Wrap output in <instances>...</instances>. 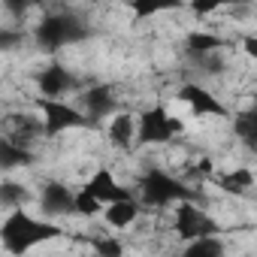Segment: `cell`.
<instances>
[{"label":"cell","instance_id":"277c9868","mask_svg":"<svg viewBox=\"0 0 257 257\" xmlns=\"http://www.w3.org/2000/svg\"><path fill=\"white\" fill-rule=\"evenodd\" d=\"M230 248H227V236H203V239H194V242H185L179 245L176 257H227Z\"/></svg>","mask_w":257,"mask_h":257},{"label":"cell","instance_id":"7a4b0ae2","mask_svg":"<svg viewBox=\"0 0 257 257\" xmlns=\"http://www.w3.org/2000/svg\"><path fill=\"white\" fill-rule=\"evenodd\" d=\"M97 134L103 137V146L112 149V155H134V149H137V112L118 109L115 115H109L100 124Z\"/></svg>","mask_w":257,"mask_h":257},{"label":"cell","instance_id":"3957f363","mask_svg":"<svg viewBox=\"0 0 257 257\" xmlns=\"http://www.w3.org/2000/svg\"><path fill=\"white\" fill-rule=\"evenodd\" d=\"M140 215H143V206H140L137 200H121V203H109V206H103L97 218H100V224H103L109 233L124 236L127 230H131V227L140 221Z\"/></svg>","mask_w":257,"mask_h":257},{"label":"cell","instance_id":"6da1fadb","mask_svg":"<svg viewBox=\"0 0 257 257\" xmlns=\"http://www.w3.org/2000/svg\"><path fill=\"white\" fill-rule=\"evenodd\" d=\"M73 194H76V188H70L67 182L43 179L40 188H34V206L43 221L64 230V224L73 218Z\"/></svg>","mask_w":257,"mask_h":257}]
</instances>
